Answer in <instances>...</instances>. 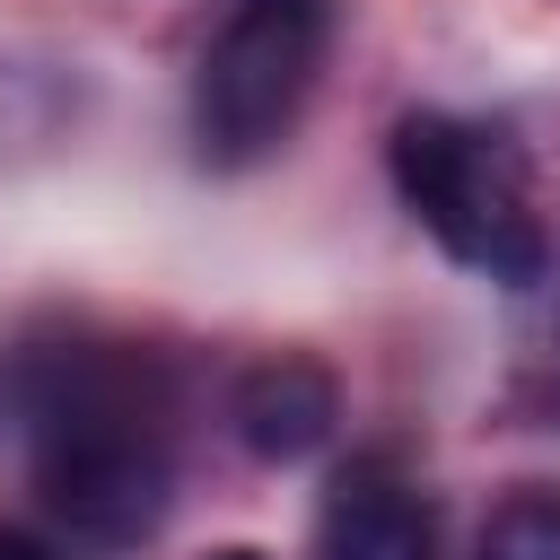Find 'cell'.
Here are the masks:
<instances>
[{
  "label": "cell",
  "mask_w": 560,
  "mask_h": 560,
  "mask_svg": "<svg viewBox=\"0 0 560 560\" xmlns=\"http://www.w3.org/2000/svg\"><path fill=\"white\" fill-rule=\"evenodd\" d=\"M228 420H236L245 455H262V464H298V455H315V446L332 438V420H341V385H332L324 359L271 350V359H254V368L236 376Z\"/></svg>",
  "instance_id": "5"
},
{
  "label": "cell",
  "mask_w": 560,
  "mask_h": 560,
  "mask_svg": "<svg viewBox=\"0 0 560 560\" xmlns=\"http://www.w3.org/2000/svg\"><path fill=\"white\" fill-rule=\"evenodd\" d=\"M324 44H332L324 0H228L201 35V61H192L201 166H219V175L262 166L298 131V114L324 79Z\"/></svg>",
  "instance_id": "3"
},
{
  "label": "cell",
  "mask_w": 560,
  "mask_h": 560,
  "mask_svg": "<svg viewBox=\"0 0 560 560\" xmlns=\"http://www.w3.org/2000/svg\"><path fill=\"white\" fill-rule=\"evenodd\" d=\"M394 192L402 210L446 245V262L499 280V289H534L551 271V219L534 201V166L499 122L472 114H402L385 140Z\"/></svg>",
  "instance_id": "2"
},
{
  "label": "cell",
  "mask_w": 560,
  "mask_h": 560,
  "mask_svg": "<svg viewBox=\"0 0 560 560\" xmlns=\"http://www.w3.org/2000/svg\"><path fill=\"white\" fill-rule=\"evenodd\" d=\"M0 560H52V542H35V534H0Z\"/></svg>",
  "instance_id": "7"
},
{
  "label": "cell",
  "mask_w": 560,
  "mask_h": 560,
  "mask_svg": "<svg viewBox=\"0 0 560 560\" xmlns=\"http://www.w3.org/2000/svg\"><path fill=\"white\" fill-rule=\"evenodd\" d=\"M18 411L44 508L88 551L158 534L175 499V376L140 341L61 332L18 359Z\"/></svg>",
  "instance_id": "1"
},
{
  "label": "cell",
  "mask_w": 560,
  "mask_h": 560,
  "mask_svg": "<svg viewBox=\"0 0 560 560\" xmlns=\"http://www.w3.org/2000/svg\"><path fill=\"white\" fill-rule=\"evenodd\" d=\"M472 560H560V490H542V481L508 490V499L490 508Z\"/></svg>",
  "instance_id": "6"
},
{
  "label": "cell",
  "mask_w": 560,
  "mask_h": 560,
  "mask_svg": "<svg viewBox=\"0 0 560 560\" xmlns=\"http://www.w3.org/2000/svg\"><path fill=\"white\" fill-rule=\"evenodd\" d=\"M210 560H262V551H210Z\"/></svg>",
  "instance_id": "8"
},
{
  "label": "cell",
  "mask_w": 560,
  "mask_h": 560,
  "mask_svg": "<svg viewBox=\"0 0 560 560\" xmlns=\"http://www.w3.org/2000/svg\"><path fill=\"white\" fill-rule=\"evenodd\" d=\"M315 560H438V508L394 455H350L315 508Z\"/></svg>",
  "instance_id": "4"
}]
</instances>
